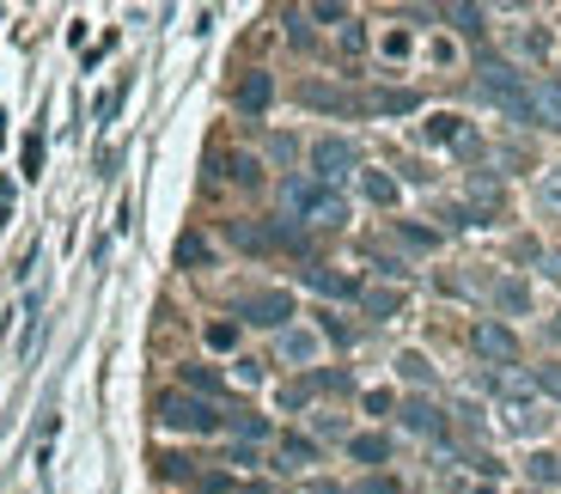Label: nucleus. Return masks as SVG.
Segmentation results:
<instances>
[{
  "mask_svg": "<svg viewBox=\"0 0 561 494\" xmlns=\"http://www.w3.org/2000/svg\"><path fill=\"white\" fill-rule=\"evenodd\" d=\"M280 208H287L299 226H312V232H336L348 220L342 189H324L317 177H287V184H280Z\"/></svg>",
  "mask_w": 561,
  "mask_h": 494,
  "instance_id": "1",
  "label": "nucleus"
},
{
  "mask_svg": "<svg viewBox=\"0 0 561 494\" xmlns=\"http://www.w3.org/2000/svg\"><path fill=\"white\" fill-rule=\"evenodd\" d=\"M476 86H483L488 104H500L513 123H531V104H525V86L531 79L519 74L513 62H495V55H483V67H476Z\"/></svg>",
  "mask_w": 561,
  "mask_h": 494,
  "instance_id": "2",
  "label": "nucleus"
},
{
  "mask_svg": "<svg viewBox=\"0 0 561 494\" xmlns=\"http://www.w3.org/2000/svg\"><path fill=\"white\" fill-rule=\"evenodd\" d=\"M153 409H159V421H165V428H177V433H214V428H226V416H220L214 403L196 397V391H184V385L165 391Z\"/></svg>",
  "mask_w": 561,
  "mask_h": 494,
  "instance_id": "3",
  "label": "nucleus"
},
{
  "mask_svg": "<svg viewBox=\"0 0 561 494\" xmlns=\"http://www.w3.org/2000/svg\"><path fill=\"white\" fill-rule=\"evenodd\" d=\"M238 318L257 324V330H287V318H294V294H280V287L245 294V299H238Z\"/></svg>",
  "mask_w": 561,
  "mask_h": 494,
  "instance_id": "4",
  "label": "nucleus"
},
{
  "mask_svg": "<svg viewBox=\"0 0 561 494\" xmlns=\"http://www.w3.org/2000/svg\"><path fill=\"white\" fill-rule=\"evenodd\" d=\"M312 171H317V184H324V189H336L348 171H360V153L348 147L342 135H324V140L312 147Z\"/></svg>",
  "mask_w": 561,
  "mask_h": 494,
  "instance_id": "5",
  "label": "nucleus"
},
{
  "mask_svg": "<svg viewBox=\"0 0 561 494\" xmlns=\"http://www.w3.org/2000/svg\"><path fill=\"white\" fill-rule=\"evenodd\" d=\"M470 342H476V355L495 360V367H513V360H519V336L500 324V318H483V324L470 330Z\"/></svg>",
  "mask_w": 561,
  "mask_h": 494,
  "instance_id": "6",
  "label": "nucleus"
},
{
  "mask_svg": "<svg viewBox=\"0 0 561 494\" xmlns=\"http://www.w3.org/2000/svg\"><path fill=\"white\" fill-rule=\"evenodd\" d=\"M525 104H531V128H556L561 135V79H531Z\"/></svg>",
  "mask_w": 561,
  "mask_h": 494,
  "instance_id": "7",
  "label": "nucleus"
},
{
  "mask_svg": "<svg viewBox=\"0 0 561 494\" xmlns=\"http://www.w3.org/2000/svg\"><path fill=\"white\" fill-rule=\"evenodd\" d=\"M306 287H317L324 299H360V281L342 275V269H329V263H312V269H306Z\"/></svg>",
  "mask_w": 561,
  "mask_h": 494,
  "instance_id": "8",
  "label": "nucleus"
},
{
  "mask_svg": "<svg viewBox=\"0 0 561 494\" xmlns=\"http://www.w3.org/2000/svg\"><path fill=\"white\" fill-rule=\"evenodd\" d=\"M269 104H275V79H269L263 67H250V74L238 79V110H250V116H263Z\"/></svg>",
  "mask_w": 561,
  "mask_h": 494,
  "instance_id": "9",
  "label": "nucleus"
},
{
  "mask_svg": "<svg viewBox=\"0 0 561 494\" xmlns=\"http://www.w3.org/2000/svg\"><path fill=\"white\" fill-rule=\"evenodd\" d=\"M403 428L409 433H427V440H446V416H439L427 397H409L403 403Z\"/></svg>",
  "mask_w": 561,
  "mask_h": 494,
  "instance_id": "10",
  "label": "nucleus"
},
{
  "mask_svg": "<svg viewBox=\"0 0 561 494\" xmlns=\"http://www.w3.org/2000/svg\"><path fill=\"white\" fill-rule=\"evenodd\" d=\"M366 110L373 116H409V110H421V92L415 86H385V92L366 98Z\"/></svg>",
  "mask_w": 561,
  "mask_h": 494,
  "instance_id": "11",
  "label": "nucleus"
},
{
  "mask_svg": "<svg viewBox=\"0 0 561 494\" xmlns=\"http://www.w3.org/2000/svg\"><path fill=\"white\" fill-rule=\"evenodd\" d=\"M299 98H306L312 110H336V116H342V110H360V98L336 92V86H324V79H306V86H299Z\"/></svg>",
  "mask_w": 561,
  "mask_h": 494,
  "instance_id": "12",
  "label": "nucleus"
},
{
  "mask_svg": "<svg viewBox=\"0 0 561 494\" xmlns=\"http://www.w3.org/2000/svg\"><path fill=\"white\" fill-rule=\"evenodd\" d=\"M525 477H531V489H561V452H531L525 458Z\"/></svg>",
  "mask_w": 561,
  "mask_h": 494,
  "instance_id": "13",
  "label": "nucleus"
},
{
  "mask_svg": "<svg viewBox=\"0 0 561 494\" xmlns=\"http://www.w3.org/2000/svg\"><path fill=\"white\" fill-rule=\"evenodd\" d=\"M500 416H507V428H513V433H537V428H544V409H537L531 397H507V403H500Z\"/></svg>",
  "mask_w": 561,
  "mask_h": 494,
  "instance_id": "14",
  "label": "nucleus"
},
{
  "mask_svg": "<svg viewBox=\"0 0 561 494\" xmlns=\"http://www.w3.org/2000/svg\"><path fill=\"white\" fill-rule=\"evenodd\" d=\"M360 311H366V318H397V311H403V294H397V287H360Z\"/></svg>",
  "mask_w": 561,
  "mask_h": 494,
  "instance_id": "15",
  "label": "nucleus"
},
{
  "mask_svg": "<svg viewBox=\"0 0 561 494\" xmlns=\"http://www.w3.org/2000/svg\"><path fill=\"white\" fill-rule=\"evenodd\" d=\"M275 458H280V470H306V464H317V446L306 440V433H287Z\"/></svg>",
  "mask_w": 561,
  "mask_h": 494,
  "instance_id": "16",
  "label": "nucleus"
},
{
  "mask_svg": "<svg viewBox=\"0 0 561 494\" xmlns=\"http://www.w3.org/2000/svg\"><path fill=\"white\" fill-rule=\"evenodd\" d=\"M348 458H354V464H385L390 440H385V433H354V440H348Z\"/></svg>",
  "mask_w": 561,
  "mask_h": 494,
  "instance_id": "17",
  "label": "nucleus"
},
{
  "mask_svg": "<svg viewBox=\"0 0 561 494\" xmlns=\"http://www.w3.org/2000/svg\"><path fill=\"white\" fill-rule=\"evenodd\" d=\"M202 263H214V245H208L202 232H184L177 238V269H202Z\"/></svg>",
  "mask_w": 561,
  "mask_h": 494,
  "instance_id": "18",
  "label": "nucleus"
},
{
  "mask_svg": "<svg viewBox=\"0 0 561 494\" xmlns=\"http://www.w3.org/2000/svg\"><path fill=\"white\" fill-rule=\"evenodd\" d=\"M184 391H196V397L220 403V397H226V379H220V372H208V367H184Z\"/></svg>",
  "mask_w": 561,
  "mask_h": 494,
  "instance_id": "19",
  "label": "nucleus"
},
{
  "mask_svg": "<svg viewBox=\"0 0 561 494\" xmlns=\"http://www.w3.org/2000/svg\"><path fill=\"white\" fill-rule=\"evenodd\" d=\"M360 189H366V201H378V208H397V177H385V171H360Z\"/></svg>",
  "mask_w": 561,
  "mask_h": 494,
  "instance_id": "20",
  "label": "nucleus"
},
{
  "mask_svg": "<svg viewBox=\"0 0 561 494\" xmlns=\"http://www.w3.org/2000/svg\"><path fill=\"white\" fill-rule=\"evenodd\" d=\"M495 306H500V311H525V306H531L525 281H519V275H500V281H495Z\"/></svg>",
  "mask_w": 561,
  "mask_h": 494,
  "instance_id": "21",
  "label": "nucleus"
},
{
  "mask_svg": "<svg viewBox=\"0 0 561 494\" xmlns=\"http://www.w3.org/2000/svg\"><path fill=\"white\" fill-rule=\"evenodd\" d=\"M280 360H317V336H306V330H287V336H280Z\"/></svg>",
  "mask_w": 561,
  "mask_h": 494,
  "instance_id": "22",
  "label": "nucleus"
},
{
  "mask_svg": "<svg viewBox=\"0 0 561 494\" xmlns=\"http://www.w3.org/2000/svg\"><path fill=\"white\" fill-rule=\"evenodd\" d=\"M446 18H452L464 37H483V32H488V25H483V18H488L483 7H446Z\"/></svg>",
  "mask_w": 561,
  "mask_h": 494,
  "instance_id": "23",
  "label": "nucleus"
},
{
  "mask_svg": "<svg viewBox=\"0 0 561 494\" xmlns=\"http://www.w3.org/2000/svg\"><path fill=\"white\" fill-rule=\"evenodd\" d=\"M226 421H233V433H238V440H245V446H257V440H269V421H263V416H250V409H245V416H226Z\"/></svg>",
  "mask_w": 561,
  "mask_h": 494,
  "instance_id": "24",
  "label": "nucleus"
},
{
  "mask_svg": "<svg viewBox=\"0 0 561 494\" xmlns=\"http://www.w3.org/2000/svg\"><path fill=\"white\" fill-rule=\"evenodd\" d=\"M537 208H544L549 220H561V171H549L544 184H537Z\"/></svg>",
  "mask_w": 561,
  "mask_h": 494,
  "instance_id": "25",
  "label": "nucleus"
},
{
  "mask_svg": "<svg viewBox=\"0 0 561 494\" xmlns=\"http://www.w3.org/2000/svg\"><path fill=\"white\" fill-rule=\"evenodd\" d=\"M397 238H403L409 250H434V245H439V232L415 226V220H397Z\"/></svg>",
  "mask_w": 561,
  "mask_h": 494,
  "instance_id": "26",
  "label": "nucleus"
},
{
  "mask_svg": "<svg viewBox=\"0 0 561 494\" xmlns=\"http://www.w3.org/2000/svg\"><path fill=\"white\" fill-rule=\"evenodd\" d=\"M226 165H233V184H245V189H257V184H263V165H257L250 153H233Z\"/></svg>",
  "mask_w": 561,
  "mask_h": 494,
  "instance_id": "27",
  "label": "nucleus"
},
{
  "mask_svg": "<svg viewBox=\"0 0 561 494\" xmlns=\"http://www.w3.org/2000/svg\"><path fill=\"white\" fill-rule=\"evenodd\" d=\"M531 385L544 391V397H556V403H561V360H549V367H537V372H531Z\"/></svg>",
  "mask_w": 561,
  "mask_h": 494,
  "instance_id": "28",
  "label": "nucleus"
},
{
  "mask_svg": "<svg viewBox=\"0 0 561 494\" xmlns=\"http://www.w3.org/2000/svg\"><path fill=\"white\" fill-rule=\"evenodd\" d=\"M427 140H446V147H458V140H464V123H458V116H434V123H427Z\"/></svg>",
  "mask_w": 561,
  "mask_h": 494,
  "instance_id": "29",
  "label": "nucleus"
},
{
  "mask_svg": "<svg viewBox=\"0 0 561 494\" xmlns=\"http://www.w3.org/2000/svg\"><path fill=\"white\" fill-rule=\"evenodd\" d=\"M470 196H476V208H483V214H495V208H500V184H495V177H476V184H470Z\"/></svg>",
  "mask_w": 561,
  "mask_h": 494,
  "instance_id": "30",
  "label": "nucleus"
},
{
  "mask_svg": "<svg viewBox=\"0 0 561 494\" xmlns=\"http://www.w3.org/2000/svg\"><path fill=\"white\" fill-rule=\"evenodd\" d=\"M397 372H403L409 385H427V379H434V367H427L421 355H397Z\"/></svg>",
  "mask_w": 561,
  "mask_h": 494,
  "instance_id": "31",
  "label": "nucleus"
},
{
  "mask_svg": "<svg viewBox=\"0 0 561 494\" xmlns=\"http://www.w3.org/2000/svg\"><path fill=\"white\" fill-rule=\"evenodd\" d=\"M196 489H202V494H233V477H226V470H202Z\"/></svg>",
  "mask_w": 561,
  "mask_h": 494,
  "instance_id": "32",
  "label": "nucleus"
},
{
  "mask_svg": "<svg viewBox=\"0 0 561 494\" xmlns=\"http://www.w3.org/2000/svg\"><path fill=\"white\" fill-rule=\"evenodd\" d=\"M306 18H324V25H348V7H336V0H317Z\"/></svg>",
  "mask_w": 561,
  "mask_h": 494,
  "instance_id": "33",
  "label": "nucleus"
},
{
  "mask_svg": "<svg viewBox=\"0 0 561 494\" xmlns=\"http://www.w3.org/2000/svg\"><path fill=\"white\" fill-rule=\"evenodd\" d=\"M342 49H348V55H360V49H366V25L348 18V25H342Z\"/></svg>",
  "mask_w": 561,
  "mask_h": 494,
  "instance_id": "34",
  "label": "nucleus"
},
{
  "mask_svg": "<svg viewBox=\"0 0 561 494\" xmlns=\"http://www.w3.org/2000/svg\"><path fill=\"white\" fill-rule=\"evenodd\" d=\"M238 342V324H208V348H233Z\"/></svg>",
  "mask_w": 561,
  "mask_h": 494,
  "instance_id": "35",
  "label": "nucleus"
},
{
  "mask_svg": "<svg viewBox=\"0 0 561 494\" xmlns=\"http://www.w3.org/2000/svg\"><path fill=\"white\" fill-rule=\"evenodd\" d=\"M354 494H397V477H366L354 482Z\"/></svg>",
  "mask_w": 561,
  "mask_h": 494,
  "instance_id": "36",
  "label": "nucleus"
},
{
  "mask_svg": "<svg viewBox=\"0 0 561 494\" xmlns=\"http://www.w3.org/2000/svg\"><path fill=\"white\" fill-rule=\"evenodd\" d=\"M226 464H238V470H250V464H257V446H245V440H238V446H233V458H226Z\"/></svg>",
  "mask_w": 561,
  "mask_h": 494,
  "instance_id": "37",
  "label": "nucleus"
},
{
  "mask_svg": "<svg viewBox=\"0 0 561 494\" xmlns=\"http://www.w3.org/2000/svg\"><path fill=\"white\" fill-rule=\"evenodd\" d=\"M287 37H294V44H312V32H306V13L287 18Z\"/></svg>",
  "mask_w": 561,
  "mask_h": 494,
  "instance_id": "38",
  "label": "nucleus"
},
{
  "mask_svg": "<svg viewBox=\"0 0 561 494\" xmlns=\"http://www.w3.org/2000/svg\"><path fill=\"white\" fill-rule=\"evenodd\" d=\"M544 275L556 281V287H561V257H544Z\"/></svg>",
  "mask_w": 561,
  "mask_h": 494,
  "instance_id": "39",
  "label": "nucleus"
},
{
  "mask_svg": "<svg viewBox=\"0 0 561 494\" xmlns=\"http://www.w3.org/2000/svg\"><path fill=\"white\" fill-rule=\"evenodd\" d=\"M549 342H561V318H549Z\"/></svg>",
  "mask_w": 561,
  "mask_h": 494,
  "instance_id": "40",
  "label": "nucleus"
},
{
  "mask_svg": "<svg viewBox=\"0 0 561 494\" xmlns=\"http://www.w3.org/2000/svg\"><path fill=\"white\" fill-rule=\"evenodd\" d=\"M464 494H488V489H464Z\"/></svg>",
  "mask_w": 561,
  "mask_h": 494,
  "instance_id": "41",
  "label": "nucleus"
},
{
  "mask_svg": "<svg viewBox=\"0 0 561 494\" xmlns=\"http://www.w3.org/2000/svg\"><path fill=\"white\" fill-rule=\"evenodd\" d=\"M525 494H544V489H525Z\"/></svg>",
  "mask_w": 561,
  "mask_h": 494,
  "instance_id": "42",
  "label": "nucleus"
}]
</instances>
